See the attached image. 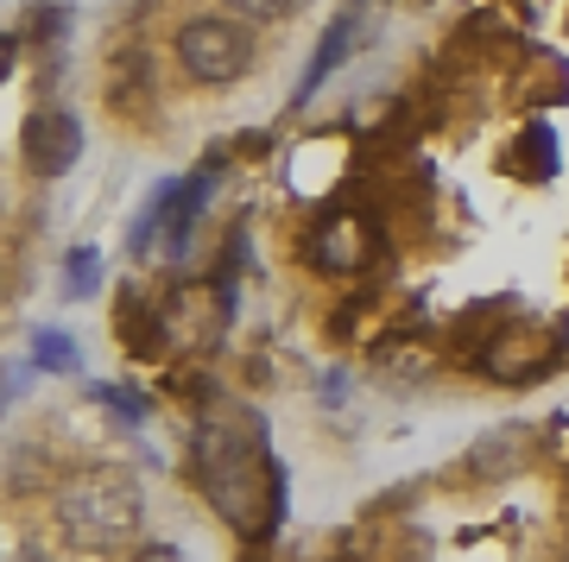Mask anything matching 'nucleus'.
<instances>
[{
  "label": "nucleus",
  "mask_w": 569,
  "mask_h": 562,
  "mask_svg": "<svg viewBox=\"0 0 569 562\" xmlns=\"http://www.w3.org/2000/svg\"><path fill=\"white\" fill-rule=\"evenodd\" d=\"M355 32H361V13H355V7H342V13H336V20L323 26V39H317V51H310V70L298 77V96H291V101H310L329 77H336V63L348 58Z\"/></svg>",
  "instance_id": "obj_7"
},
{
  "label": "nucleus",
  "mask_w": 569,
  "mask_h": 562,
  "mask_svg": "<svg viewBox=\"0 0 569 562\" xmlns=\"http://www.w3.org/2000/svg\"><path fill=\"white\" fill-rule=\"evenodd\" d=\"M96 284H102V253H96V247H77V253L63 260V291H70V298H96Z\"/></svg>",
  "instance_id": "obj_8"
},
{
  "label": "nucleus",
  "mask_w": 569,
  "mask_h": 562,
  "mask_svg": "<svg viewBox=\"0 0 569 562\" xmlns=\"http://www.w3.org/2000/svg\"><path fill=\"white\" fill-rule=\"evenodd\" d=\"M58 519L82 550H114L140 531V493L114 468H82L58 486Z\"/></svg>",
  "instance_id": "obj_2"
},
{
  "label": "nucleus",
  "mask_w": 569,
  "mask_h": 562,
  "mask_svg": "<svg viewBox=\"0 0 569 562\" xmlns=\"http://www.w3.org/2000/svg\"><path fill=\"white\" fill-rule=\"evenodd\" d=\"M190 462H197V486L216 505V519L241 538H266L284 512V474L266 449V430L241 404H216L197 418L190 436Z\"/></svg>",
  "instance_id": "obj_1"
},
{
  "label": "nucleus",
  "mask_w": 569,
  "mask_h": 562,
  "mask_svg": "<svg viewBox=\"0 0 569 562\" xmlns=\"http://www.w3.org/2000/svg\"><path fill=\"white\" fill-rule=\"evenodd\" d=\"M222 322H228L222 291H209V284H178L159 310V335L178 348V354H209V348L222 342Z\"/></svg>",
  "instance_id": "obj_4"
},
{
  "label": "nucleus",
  "mask_w": 569,
  "mask_h": 562,
  "mask_svg": "<svg viewBox=\"0 0 569 562\" xmlns=\"http://www.w3.org/2000/svg\"><path fill=\"white\" fill-rule=\"evenodd\" d=\"M133 562H183L178 550H164V543H146V550H133Z\"/></svg>",
  "instance_id": "obj_11"
},
{
  "label": "nucleus",
  "mask_w": 569,
  "mask_h": 562,
  "mask_svg": "<svg viewBox=\"0 0 569 562\" xmlns=\"http://www.w3.org/2000/svg\"><path fill=\"white\" fill-rule=\"evenodd\" d=\"M178 58L197 82L222 89V82H234L253 63V39H247V26L222 20V13H203V20L178 26Z\"/></svg>",
  "instance_id": "obj_3"
},
{
  "label": "nucleus",
  "mask_w": 569,
  "mask_h": 562,
  "mask_svg": "<svg viewBox=\"0 0 569 562\" xmlns=\"http://www.w3.org/2000/svg\"><path fill=\"white\" fill-rule=\"evenodd\" d=\"M26 159H32L39 178H63V171L82 159V121L70 108H39V114L26 121Z\"/></svg>",
  "instance_id": "obj_6"
},
{
  "label": "nucleus",
  "mask_w": 569,
  "mask_h": 562,
  "mask_svg": "<svg viewBox=\"0 0 569 562\" xmlns=\"http://www.w3.org/2000/svg\"><path fill=\"white\" fill-rule=\"evenodd\" d=\"M32 354H39V367H51V373H70V367H77V342H70L63 329H39V335H32Z\"/></svg>",
  "instance_id": "obj_9"
},
{
  "label": "nucleus",
  "mask_w": 569,
  "mask_h": 562,
  "mask_svg": "<svg viewBox=\"0 0 569 562\" xmlns=\"http://www.w3.org/2000/svg\"><path fill=\"white\" fill-rule=\"evenodd\" d=\"M228 7H234V13H247V20H284L298 0H228Z\"/></svg>",
  "instance_id": "obj_10"
},
{
  "label": "nucleus",
  "mask_w": 569,
  "mask_h": 562,
  "mask_svg": "<svg viewBox=\"0 0 569 562\" xmlns=\"http://www.w3.org/2000/svg\"><path fill=\"white\" fill-rule=\"evenodd\" d=\"M373 253H380V228H373L361 209H336V215H323L317 234H310V260L323 265V272H361Z\"/></svg>",
  "instance_id": "obj_5"
},
{
  "label": "nucleus",
  "mask_w": 569,
  "mask_h": 562,
  "mask_svg": "<svg viewBox=\"0 0 569 562\" xmlns=\"http://www.w3.org/2000/svg\"><path fill=\"white\" fill-rule=\"evenodd\" d=\"M563 354H569V322H563Z\"/></svg>",
  "instance_id": "obj_12"
}]
</instances>
